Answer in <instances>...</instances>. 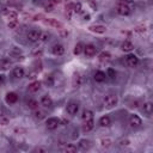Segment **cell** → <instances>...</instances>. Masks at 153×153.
<instances>
[{
  "label": "cell",
  "instance_id": "15",
  "mask_svg": "<svg viewBox=\"0 0 153 153\" xmlns=\"http://www.w3.org/2000/svg\"><path fill=\"white\" fill-rule=\"evenodd\" d=\"M39 88H41V81H38V80H35V81L30 82L29 86H27V90L30 92H37Z\"/></svg>",
  "mask_w": 153,
  "mask_h": 153
},
{
  "label": "cell",
  "instance_id": "39",
  "mask_svg": "<svg viewBox=\"0 0 153 153\" xmlns=\"http://www.w3.org/2000/svg\"><path fill=\"white\" fill-rule=\"evenodd\" d=\"M35 152H42V153H44V152H47V148L45 147H37V148H35Z\"/></svg>",
  "mask_w": 153,
  "mask_h": 153
},
{
  "label": "cell",
  "instance_id": "36",
  "mask_svg": "<svg viewBox=\"0 0 153 153\" xmlns=\"http://www.w3.org/2000/svg\"><path fill=\"white\" fill-rule=\"evenodd\" d=\"M44 82H45L48 86H53V85H54V78H53L51 75H48V76L45 78Z\"/></svg>",
  "mask_w": 153,
  "mask_h": 153
},
{
  "label": "cell",
  "instance_id": "7",
  "mask_svg": "<svg viewBox=\"0 0 153 153\" xmlns=\"http://www.w3.org/2000/svg\"><path fill=\"white\" fill-rule=\"evenodd\" d=\"M66 110H67V114L71 115V116H74L76 115V112L79 111V104L76 102H69L66 106Z\"/></svg>",
  "mask_w": 153,
  "mask_h": 153
},
{
  "label": "cell",
  "instance_id": "3",
  "mask_svg": "<svg viewBox=\"0 0 153 153\" xmlns=\"http://www.w3.org/2000/svg\"><path fill=\"white\" fill-rule=\"evenodd\" d=\"M41 31L39 30H37V29H32V30H30L29 32H27V35H26V37H27V39L30 41V42H32V43H35V42H37V41H39V37H41Z\"/></svg>",
  "mask_w": 153,
  "mask_h": 153
},
{
  "label": "cell",
  "instance_id": "12",
  "mask_svg": "<svg viewBox=\"0 0 153 153\" xmlns=\"http://www.w3.org/2000/svg\"><path fill=\"white\" fill-rule=\"evenodd\" d=\"M41 104L44 106V108H51L53 106V99L49 94H44L42 96L41 98Z\"/></svg>",
  "mask_w": 153,
  "mask_h": 153
},
{
  "label": "cell",
  "instance_id": "18",
  "mask_svg": "<svg viewBox=\"0 0 153 153\" xmlns=\"http://www.w3.org/2000/svg\"><path fill=\"white\" fill-rule=\"evenodd\" d=\"M93 78H94V80H96L97 82H103V81L106 79V74H105L104 72H102V71H97V72L94 73Z\"/></svg>",
  "mask_w": 153,
  "mask_h": 153
},
{
  "label": "cell",
  "instance_id": "33",
  "mask_svg": "<svg viewBox=\"0 0 153 153\" xmlns=\"http://www.w3.org/2000/svg\"><path fill=\"white\" fill-rule=\"evenodd\" d=\"M72 11L74 13H79L81 11V4L80 2H76V4H72Z\"/></svg>",
  "mask_w": 153,
  "mask_h": 153
},
{
  "label": "cell",
  "instance_id": "8",
  "mask_svg": "<svg viewBox=\"0 0 153 153\" xmlns=\"http://www.w3.org/2000/svg\"><path fill=\"white\" fill-rule=\"evenodd\" d=\"M44 23L49 26H53V27H56L59 30L63 29V25L61 22H59L57 19H54V18H44Z\"/></svg>",
  "mask_w": 153,
  "mask_h": 153
},
{
  "label": "cell",
  "instance_id": "34",
  "mask_svg": "<svg viewBox=\"0 0 153 153\" xmlns=\"http://www.w3.org/2000/svg\"><path fill=\"white\" fill-rule=\"evenodd\" d=\"M7 26L10 27V29H16L17 26H18V20L16 19V20H10L8 23H7Z\"/></svg>",
  "mask_w": 153,
  "mask_h": 153
},
{
  "label": "cell",
  "instance_id": "22",
  "mask_svg": "<svg viewBox=\"0 0 153 153\" xmlns=\"http://www.w3.org/2000/svg\"><path fill=\"white\" fill-rule=\"evenodd\" d=\"M99 124H100L102 127H109V126L111 124V120H110V117H109L108 115L102 116V117L99 118Z\"/></svg>",
  "mask_w": 153,
  "mask_h": 153
},
{
  "label": "cell",
  "instance_id": "4",
  "mask_svg": "<svg viewBox=\"0 0 153 153\" xmlns=\"http://www.w3.org/2000/svg\"><path fill=\"white\" fill-rule=\"evenodd\" d=\"M88 30L91 32H94V33H98V35H103V33L106 32V26L102 25V24H93V25L88 26Z\"/></svg>",
  "mask_w": 153,
  "mask_h": 153
},
{
  "label": "cell",
  "instance_id": "9",
  "mask_svg": "<svg viewBox=\"0 0 153 153\" xmlns=\"http://www.w3.org/2000/svg\"><path fill=\"white\" fill-rule=\"evenodd\" d=\"M51 51H53L54 55L61 56V55H63V53H65V47H63L62 44H60V43H56V44H54V45L51 47Z\"/></svg>",
  "mask_w": 153,
  "mask_h": 153
},
{
  "label": "cell",
  "instance_id": "23",
  "mask_svg": "<svg viewBox=\"0 0 153 153\" xmlns=\"http://www.w3.org/2000/svg\"><path fill=\"white\" fill-rule=\"evenodd\" d=\"M111 146H112V140H111V139L105 137V139H102V140H100V147H102V148L108 149V148H110Z\"/></svg>",
  "mask_w": 153,
  "mask_h": 153
},
{
  "label": "cell",
  "instance_id": "37",
  "mask_svg": "<svg viewBox=\"0 0 153 153\" xmlns=\"http://www.w3.org/2000/svg\"><path fill=\"white\" fill-rule=\"evenodd\" d=\"M8 118L7 117H0V124L1 126H7L8 124Z\"/></svg>",
  "mask_w": 153,
  "mask_h": 153
},
{
  "label": "cell",
  "instance_id": "2",
  "mask_svg": "<svg viewBox=\"0 0 153 153\" xmlns=\"http://www.w3.org/2000/svg\"><path fill=\"white\" fill-rule=\"evenodd\" d=\"M117 102H118V98H117V96H116L115 93H109V94H106V96L104 97V99H103V104H104V106L108 108V109L114 108V106L117 104Z\"/></svg>",
  "mask_w": 153,
  "mask_h": 153
},
{
  "label": "cell",
  "instance_id": "11",
  "mask_svg": "<svg viewBox=\"0 0 153 153\" xmlns=\"http://www.w3.org/2000/svg\"><path fill=\"white\" fill-rule=\"evenodd\" d=\"M129 123H130L131 127L137 128V127H140V126L142 124V121H141V118H140L137 115H130V117H129Z\"/></svg>",
  "mask_w": 153,
  "mask_h": 153
},
{
  "label": "cell",
  "instance_id": "17",
  "mask_svg": "<svg viewBox=\"0 0 153 153\" xmlns=\"http://www.w3.org/2000/svg\"><path fill=\"white\" fill-rule=\"evenodd\" d=\"M121 49H122L123 51L129 53V51H131V50L134 49V44H133L130 41H124V42L121 44Z\"/></svg>",
  "mask_w": 153,
  "mask_h": 153
},
{
  "label": "cell",
  "instance_id": "26",
  "mask_svg": "<svg viewBox=\"0 0 153 153\" xmlns=\"http://www.w3.org/2000/svg\"><path fill=\"white\" fill-rule=\"evenodd\" d=\"M81 118H82L84 121H86V120H92V118H93V111H91V110H88V109H85V110L82 111V114H81Z\"/></svg>",
  "mask_w": 153,
  "mask_h": 153
},
{
  "label": "cell",
  "instance_id": "5",
  "mask_svg": "<svg viewBox=\"0 0 153 153\" xmlns=\"http://www.w3.org/2000/svg\"><path fill=\"white\" fill-rule=\"evenodd\" d=\"M60 123H61V121H60L59 118H56V117H50V118L47 120L45 127H47L49 130H54V129H56V128L60 126Z\"/></svg>",
  "mask_w": 153,
  "mask_h": 153
},
{
  "label": "cell",
  "instance_id": "41",
  "mask_svg": "<svg viewBox=\"0 0 153 153\" xmlns=\"http://www.w3.org/2000/svg\"><path fill=\"white\" fill-rule=\"evenodd\" d=\"M120 143H121V146H123V145H124V146H128V145H129V140H127V139H126V140H122Z\"/></svg>",
  "mask_w": 153,
  "mask_h": 153
},
{
  "label": "cell",
  "instance_id": "31",
  "mask_svg": "<svg viewBox=\"0 0 153 153\" xmlns=\"http://www.w3.org/2000/svg\"><path fill=\"white\" fill-rule=\"evenodd\" d=\"M33 116L36 117V118H43L44 117V111H42V110H39L38 108L37 109H35V111H33Z\"/></svg>",
  "mask_w": 153,
  "mask_h": 153
},
{
  "label": "cell",
  "instance_id": "6",
  "mask_svg": "<svg viewBox=\"0 0 153 153\" xmlns=\"http://www.w3.org/2000/svg\"><path fill=\"white\" fill-rule=\"evenodd\" d=\"M124 62H126V65L128 67H135L139 63V57L136 55H134V54H129V55L126 56Z\"/></svg>",
  "mask_w": 153,
  "mask_h": 153
},
{
  "label": "cell",
  "instance_id": "21",
  "mask_svg": "<svg viewBox=\"0 0 153 153\" xmlns=\"http://www.w3.org/2000/svg\"><path fill=\"white\" fill-rule=\"evenodd\" d=\"M142 109H143V112H145L147 116H151L152 110H153V105H152V103H151V102H146V103H143Z\"/></svg>",
  "mask_w": 153,
  "mask_h": 153
},
{
  "label": "cell",
  "instance_id": "24",
  "mask_svg": "<svg viewBox=\"0 0 153 153\" xmlns=\"http://www.w3.org/2000/svg\"><path fill=\"white\" fill-rule=\"evenodd\" d=\"M4 13L6 14V17H7L8 22H10V20H16V19H17V17H18L17 12H16V11H13V10H7V11H5Z\"/></svg>",
  "mask_w": 153,
  "mask_h": 153
},
{
  "label": "cell",
  "instance_id": "14",
  "mask_svg": "<svg viewBox=\"0 0 153 153\" xmlns=\"http://www.w3.org/2000/svg\"><path fill=\"white\" fill-rule=\"evenodd\" d=\"M5 100H6L7 104H14L18 100V96L14 92H8L6 94V97H5Z\"/></svg>",
  "mask_w": 153,
  "mask_h": 153
},
{
  "label": "cell",
  "instance_id": "20",
  "mask_svg": "<svg viewBox=\"0 0 153 153\" xmlns=\"http://www.w3.org/2000/svg\"><path fill=\"white\" fill-rule=\"evenodd\" d=\"M99 61L100 62H108V61H110V59H111V54L109 53V51H102L100 54H99Z\"/></svg>",
  "mask_w": 153,
  "mask_h": 153
},
{
  "label": "cell",
  "instance_id": "43",
  "mask_svg": "<svg viewBox=\"0 0 153 153\" xmlns=\"http://www.w3.org/2000/svg\"><path fill=\"white\" fill-rule=\"evenodd\" d=\"M88 18H90L88 14H84V19H85V20H88Z\"/></svg>",
  "mask_w": 153,
  "mask_h": 153
},
{
  "label": "cell",
  "instance_id": "35",
  "mask_svg": "<svg viewBox=\"0 0 153 153\" xmlns=\"http://www.w3.org/2000/svg\"><path fill=\"white\" fill-rule=\"evenodd\" d=\"M49 37H50V33H48V32H42L39 39H41L42 42H47V41L49 39Z\"/></svg>",
  "mask_w": 153,
  "mask_h": 153
},
{
  "label": "cell",
  "instance_id": "19",
  "mask_svg": "<svg viewBox=\"0 0 153 153\" xmlns=\"http://www.w3.org/2000/svg\"><path fill=\"white\" fill-rule=\"evenodd\" d=\"M13 75L16 76V78H18V79H20V78H23L24 75H25V71H24V68L23 67H14V69H13Z\"/></svg>",
  "mask_w": 153,
  "mask_h": 153
},
{
  "label": "cell",
  "instance_id": "13",
  "mask_svg": "<svg viewBox=\"0 0 153 153\" xmlns=\"http://www.w3.org/2000/svg\"><path fill=\"white\" fill-rule=\"evenodd\" d=\"M93 127H94L93 118L92 120H86V121H84V124H82V131L84 133H88V131H91L93 129Z\"/></svg>",
  "mask_w": 153,
  "mask_h": 153
},
{
  "label": "cell",
  "instance_id": "10",
  "mask_svg": "<svg viewBox=\"0 0 153 153\" xmlns=\"http://www.w3.org/2000/svg\"><path fill=\"white\" fill-rule=\"evenodd\" d=\"M84 53L87 57H92L96 55V47L93 44H86L84 47Z\"/></svg>",
  "mask_w": 153,
  "mask_h": 153
},
{
  "label": "cell",
  "instance_id": "16",
  "mask_svg": "<svg viewBox=\"0 0 153 153\" xmlns=\"http://www.w3.org/2000/svg\"><path fill=\"white\" fill-rule=\"evenodd\" d=\"M81 85V76L79 73H74L72 76V86L73 87H79Z\"/></svg>",
  "mask_w": 153,
  "mask_h": 153
},
{
  "label": "cell",
  "instance_id": "38",
  "mask_svg": "<svg viewBox=\"0 0 153 153\" xmlns=\"http://www.w3.org/2000/svg\"><path fill=\"white\" fill-rule=\"evenodd\" d=\"M44 8H45V11H47V12H50V11H53V8H54V4L50 1L48 5H45V7H44Z\"/></svg>",
  "mask_w": 153,
  "mask_h": 153
},
{
  "label": "cell",
  "instance_id": "27",
  "mask_svg": "<svg viewBox=\"0 0 153 153\" xmlns=\"http://www.w3.org/2000/svg\"><path fill=\"white\" fill-rule=\"evenodd\" d=\"M26 105H27V108H29V109L35 110V109H37V108H38V102H37L36 99H29V100L26 102Z\"/></svg>",
  "mask_w": 153,
  "mask_h": 153
},
{
  "label": "cell",
  "instance_id": "42",
  "mask_svg": "<svg viewBox=\"0 0 153 153\" xmlns=\"http://www.w3.org/2000/svg\"><path fill=\"white\" fill-rule=\"evenodd\" d=\"M2 82H4V75H1V74H0V85H1Z\"/></svg>",
  "mask_w": 153,
  "mask_h": 153
},
{
  "label": "cell",
  "instance_id": "1",
  "mask_svg": "<svg viewBox=\"0 0 153 153\" xmlns=\"http://www.w3.org/2000/svg\"><path fill=\"white\" fill-rule=\"evenodd\" d=\"M133 10H134V4L131 1H129V0H120L117 2V5H116L117 14L123 16V17L131 14Z\"/></svg>",
  "mask_w": 153,
  "mask_h": 153
},
{
  "label": "cell",
  "instance_id": "28",
  "mask_svg": "<svg viewBox=\"0 0 153 153\" xmlns=\"http://www.w3.org/2000/svg\"><path fill=\"white\" fill-rule=\"evenodd\" d=\"M62 149H63L65 152H67V153H74V152H76V146H74L73 143H68V145H66Z\"/></svg>",
  "mask_w": 153,
  "mask_h": 153
},
{
  "label": "cell",
  "instance_id": "32",
  "mask_svg": "<svg viewBox=\"0 0 153 153\" xmlns=\"http://www.w3.org/2000/svg\"><path fill=\"white\" fill-rule=\"evenodd\" d=\"M79 147H80L81 149H87V148L90 147V141H88V140H81V141L79 142Z\"/></svg>",
  "mask_w": 153,
  "mask_h": 153
},
{
  "label": "cell",
  "instance_id": "40",
  "mask_svg": "<svg viewBox=\"0 0 153 153\" xmlns=\"http://www.w3.org/2000/svg\"><path fill=\"white\" fill-rule=\"evenodd\" d=\"M32 54H33L35 56H41V55H42V50H41V49H36Z\"/></svg>",
  "mask_w": 153,
  "mask_h": 153
},
{
  "label": "cell",
  "instance_id": "30",
  "mask_svg": "<svg viewBox=\"0 0 153 153\" xmlns=\"http://www.w3.org/2000/svg\"><path fill=\"white\" fill-rule=\"evenodd\" d=\"M134 31L136 33H145L147 31V26L146 25H137V26L134 27Z\"/></svg>",
  "mask_w": 153,
  "mask_h": 153
},
{
  "label": "cell",
  "instance_id": "25",
  "mask_svg": "<svg viewBox=\"0 0 153 153\" xmlns=\"http://www.w3.org/2000/svg\"><path fill=\"white\" fill-rule=\"evenodd\" d=\"M12 66V61L8 59H1L0 60V68L1 69H8Z\"/></svg>",
  "mask_w": 153,
  "mask_h": 153
},
{
  "label": "cell",
  "instance_id": "29",
  "mask_svg": "<svg viewBox=\"0 0 153 153\" xmlns=\"http://www.w3.org/2000/svg\"><path fill=\"white\" fill-rule=\"evenodd\" d=\"M84 47H85V45H84L81 42H80V43H78V44L74 47V54H75V55L81 54V53L84 51Z\"/></svg>",
  "mask_w": 153,
  "mask_h": 153
}]
</instances>
